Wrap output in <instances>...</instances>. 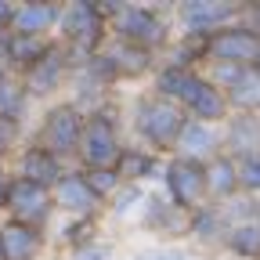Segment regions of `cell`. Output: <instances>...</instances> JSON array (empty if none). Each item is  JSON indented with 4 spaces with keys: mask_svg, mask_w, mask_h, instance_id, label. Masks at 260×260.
I'll use <instances>...</instances> for the list:
<instances>
[{
    "mask_svg": "<svg viewBox=\"0 0 260 260\" xmlns=\"http://www.w3.org/2000/svg\"><path fill=\"white\" fill-rule=\"evenodd\" d=\"M80 134H83V119L76 109L61 105L47 116V126H44V148L51 155H65V152H76L80 145Z\"/></svg>",
    "mask_w": 260,
    "mask_h": 260,
    "instance_id": "6da1fadb",
    "label": "cell"
},
{
    "mask_svg": "<svg viewBox=\"0 0 260 260\" xmlns=\"http://www.w3.org/2000/svg\"><path fill=\"white\" fill-rule=\"evenodd\" d=\"M119 145H116V134H112V126L109 119H90L83 126V159L90 162V170H112V162L119 159Z\"/></svg>",
    "mask_w": 260,
    "mask_h": 260,
    "instance_id": "7a4b0ae2",
    "label": "cell"
},
{
    "mask_svg": "<svg viewBox=\"0 0 260 260\" xmlns=\"http://www.w3.org/2000/svg\"><path fill=\"white\" fill-rule=\"evenodd\" d=\"M181 126H184V119H181V112H177L174 105H167V102H148V105H141V130H145L155 145L174 141V138L181 134Z\"/></svg>",
    "mask_w": 260,
    "mask_h": 260,
    "instance_id": "3957f363",
    "label": "cell"
},
{
    "mask_svg": "<svg viewBox=\"0 0 260 260\" xmlns=\"http://www.w3.org/2000/svg\"><path fill=\"white\" fill-rule=\"evenodd\" d=\"M37 249H40V235L22 220H11L0 232V256L4 260H32Z\"/></svg>",
    "mask_w": 260,
    "mask_h": 260,
    "instance_id": "277c9868",
    "label": "cell"
},
{
    "mask_svg": "<svg viewBox=\"0 0 260 260\" xmlns=\"http://www.w3.org/2000/svg\"><path fill=\"white\" fill-rule=\"evenodd\" d=\"M8 203L15 206V213L22 217V224L40 220V217L47 213V188H40V184H32V181H25V177H22L18 184H11Z\"/></svg>",
    "mask_w": 260,
    "mask_h": 260,
    "instance_id": "5b68a950",
    "label": "cell"
},
{
    "mask_svg": "<svg viewBox=\"0 0 260 260\" xmlns=\"http://www.w3.org/2000/svg\"><path fill=\"white\" fill-rule=\"evenodd\" d=\"M203 188H206L203 167H195V162H188V159H181V162H174V167H170V191H174V199H177L181 206L195 203V195H199Z\"/></svg>",
    "mask_w": 260,
    "mask_h": 260,
    "instance_id": "8992f818",
    "label": "cell"
},
{
    "mask_svg": "<svg viewBox=\"0 0 260 260\" xmlns=\"http://www.w3.org/2000/svg\"><path fill=\"white\" fill-rule=\"evenodd\" d=\"M65 32H69L73 40H83L87 47L98 44V37H102V11L94 4H76L65 15Z\"/></svg>",
    "mask_w": 260,
    "mask_h": 260,
    "instance_id": "52a82bcc",
    "label": "cell"
},
{
    "mask_svg": "<svg viewBox=\"0 0 260 260\" xmlns=\"http://www.w3.org/2000/svg\"><path fill=\"white\" fill-rule=\"evenodd\" d=\"M213 51H217L220 58H228V61H249V58L260 54V40L253 37V32L235 29V32H224V37H217V40H213Z\"/></svg>",
    "mask_w": 260,
    "mask_h": 260,
    "instance_id": "ba28073f",
    "label": "cell"
},
{
    "mask_svg": "<svg viewBox=\"0 0 260 260\" xmlns=\"http://www.w3.org/2000/svg\"><path fill=\"white\" fill-rule=\"evenodd\" d=\"M54 18H58L54 4H25L22 11L11 15V22H15V29H18V37H37V32L51 29Z\"/></svg>",
    "mask_w": 260,
    "mask_h": 260,
    "instance_id": "9c48e42d",
    "label": "cell"
},
{
    "mask_svg": "<svg viewBox=\"0 0 260 260\" xmlns=\"http://www.w3.org/2000/svg\"><path fill=\"white\" fill-rule=\"evenodd\" d=\"M22 174H25V181H32V184H40V188H47V184H54L61 174H58V162H54V155L47 152V148H32L25 159H22Z\"/></svg>",
    "mask_w": 260,
    "mask_h": 260,
    "instance_id": "30bf717a",
    "label": "cell"
},
{
    "mask_svg": "<svg viewBox=\"0 0 260 260\" xmlns=\"http://www.w3.org/2000/svg\"><path fill=\"white\" fill-rule=\"evenodd\" d=\"M119 32H123L126 40L155 44V40L162 37V25H159V18H155V15H148V11H126V15H123V22H119Z\"/></svg>",
    "mask_w": 260,
    "mask_h": 260,
    "instance_id": "8fae6325",
    "label": "cell"
},
{
    "mask_svg": "<svg viewBox=\"0 0 260 260\" xmlns=\"http://www.w3.org/2000/svg\"><path fill=\"white\" fill-rule=\"evenodd\" d=\"M58 199H61V206L87 213V210L98 203V195L90 191V184H87L80 174H73V177H61V181H58Z\"/></svg>",
    "mask_w": 260,
    "mask_h": 260,
    "instance_id": "7c38bea8",
    "label": "cell"
},
{
    "mask_svg": "<svg viewBox=\"0 0 260 260\" xmlns=\"http://www.w3.org/2000/svg\"><path fill=\"white\" fill-rule=\"evenodd\" d=\"M159 87L167 90V94H177V98H184V102H195V98L203 94V87H206V83H199L195 76H188L184 69H170V73H162Z\"/></svg>",
    "mask_w": 260,
    "mask_h": 260,
    "instance_id": "4fadbf2b",
    "label": "cell"
},
{
    "mask_svg": "<svg viewBox=\"0 0 260 260\" xmlns=\"http://www.w3.org/2000/svg\"><path fill=\"white\" fill-rule=\"evenodd\" d=\"M8 51H11V61H18V65H25V69H32L47 51H44V44L37 40V37H15L11 44H8Z\"/></svg>",
    "mask_w": 260,
    "mask_h": 260,
    "instance_id": "5bb4252c",
    "label": "cell"
},
{
    "mask_svg": "<svg viewBox=\"0 0 260 260\" xmlns=\"http://www.w3.org/2000/svg\"><path fill=\"white\" fill-rule=\"evenodd\" d=\"M58 73H61V58H58V54H51V58L44 54V58L29 69V87H32V90H47V87L58 80Z\"/></svg>",
    "mask_w": 260,
    "mask_h": 260,
    "instance_id": "9a60e30c",
    "label": "cell"
},
{
    "mask_svg": "<svg viewBox=\"0 0 260 260\" xmlns=\"http://www.w3.org/2000/svg\"><path fill=\"white\" fill-rule=\"evenodd\" d=\"M18 109H22V83L0 76V119H15Z\"/></svg>",
    "mask_w": 260,
    "mask_h": 260,
    "instance_id": "2e32d148",
    "label": "cell"
},
{
    "mask_svg": "<svg viewBox=\"0 0 260 260\" xmlns=\"http://www.w3.org/2000/svg\"><path fill=\"white\" fill-rule=\"evenodd\" d=\"M228 11L232 8H224V4H191V8H184V18L203 29V25H213V22L228 18Z\"/></svg>",
    "mask_w": 260,
    "mask_h": 260,
    "instance_id": "e0dca14e",
    "label": "cell"
},
{
    "mask_svg": "<svg viewBox=\"0 0 260 260\" xmlns=\"http://www.w3.org/2000/svg\"><path fill=\"white\" fill-rule=\"evenodd\" d=\"M191 109H195V116L213 119V116H220V112H224V98H220L213 87H203V94L191 102Z\"/></svg>",
    "mask_w": 260,
    "mask_h": 260,
    "instance_id": "ac0fdd59",
    "label": "cell"
},
{
    "mask_svg": "<svg viewBox=\"0 0 260 260\" xmlns=\"http://www.w3.org/2000/svg\"><path fill=\"white\" fill-rule=\"evenodd\" d=\"M83 181L90 184V191H94V195H105V191H112V188H116V174H112V170H90Z\"/></svg>",
    "mask_w": 260,
    "mask_h": 260,
    "instance_id": "d6986e66",
    "label": "cell"
},
{
    "mask_svg": "<svg viewBox=\"0 0 260 260\" xmlns=\"http://www.w3.org/2000/svg\"><path fill=\"white\" fill-rule=\"evenodd\" d=\"M235 249L242 253H260V228H242L235 235Z\"/></svg>",
    "mask_w": 260,
    "mask_h": 260,
    "instance_id": "ffe728a7",
    "label": "cell"
},
{
    "mask_svg": "<svg viewBox=\"0 0 260 260\" xmlns=\"http://www.w3.org/2000/svg\"><path fill=\"white\" fill-rule=\"evenodd\" d=\"M119 159H123V174H126V177H138V174H145V170L152 167L145 155H130V152H126V155H119Z\"/></svg>",
    "mask_w": 260,
    "mask_h": 260,
    "instance_id": "44dd1931",
    "label": "cell"
},
{
    "mask_svg": "<svg viewBox=\"0 0 260 260\" xmlns=\"http://www.w3.org/2000/svg\"><path fill=\"white\" fill-rule=\"evenodd\" d=\"M213 174H217L213 184H217L220 191H232V188H235V177H232V167H228V162H217V170H213Z\"/></svg>",
    "mask_w": 260,
    "mask_h": 260,
    "instance_id": "7402d4cb",
    "label": "cell"
},
{
    "mask_svg": "<svg viewBox=\"0 0 260 260\" xmlns=\"http://www.w3.org/2000/svg\"><path fill=\"white\" fill-rule=\"evenodd\" d=\"M242 181L253 184V188H260V159H249L246 167H242Z\"/></svg>",
    "mask_w": 260,
    "mask_h": 260,
    "instance_id": "603a6c76",
    "label": "cell"
},
{
    "mask_svg": "<svg viewBox=\"0 0 260 260\" xmlns=\"http://www.w3.org/2000/svg\"><path fill=\"white\" fill-rule=\"evenodd\" d=\"M15 138V119H0V148Z\"/></svg>",
    "mask_w": 260,
    "mask_h": 260,
    "instance_id": "cb8c5ba5",
    "label": "cell"
},
{
    "mask_svg": "<svg viewBox=\"0 0 260 260\" xmlns=\"http://www.w3.org/2000/svg\"><path fill=\"white\" fill-rule=\"evenodd\" d=\"M8 191H11V184L4 181V174H0V203H8Z\"/></svg>",
    "mask_w": 260,
    "mask_h": 260,
    "instance_id": "d4e9b609",
    "label": "cell"
},
{
    "mask_svg": "<svg viewBox=\"0 0 260 260\" xmlns=\"http://www.w3.org/2000/svg\"><path fill=\"white\" fill-rule=\"evenodd\" d=\"M105 256V249H90V253H83V256H76V260H102Z\"/></svg>",
    "mask_w": 260,
    "mask_h": 260,
    "instance_id": "484cf974",
    "label": "cell"
},
{
    "mask_svg": "<svg viewBox=\"0 0 260 260\" xmlns=\"http://www.w3.org/2000/svg\"><path fill=\"white\" fill-rule=\"evenodd\" d=\"M11 22V8L8 4H0V25H8Z\"/></svg>",
    "mask_w": 260,
    "mask_h": 260,
    "instance_id": "4316f807",
    "label": "cell"
}]
</instances>
